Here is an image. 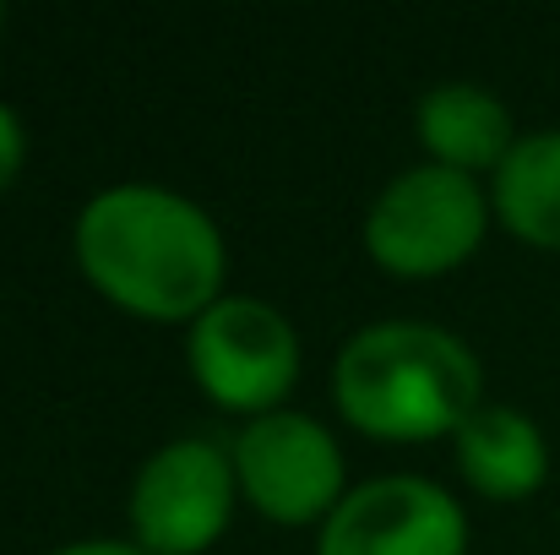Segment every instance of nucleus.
Segmentation results:
<instances>
[{"label": "nucleus", "instance_id": "f03ea898", "mask_svg": "<svg viewBox=\"0 0 560 555\" xmlns=\"http://www.w3.org/2000/svg\"><path fill=\"white\" fill-rule=\"evenodd\" d=\"M338 408L354 430L375 441H430L457 436L485 392V370L463 338L430 322H381L343 344L338 370Z\"/></svg>", "mask_w": 560, "mask_h": 555}, {"label": "nucleus", "instance_id": "1a4fd4ad", "mask_svg": "<svg viewBox=\"0 0 560 555\" xmlns=\"http://www.w3.org/2000/svg\"><path fill=\"white\" fill-rule=\"evenodd\" d=\"M419 142L435 153V164L446 170H501L512 142V115L495 93L474 88V82H441L424 93L419 104Z\"/></svg>", "mask_w": 560, "mask_h": 555}, {"label": "nucleus", "instance_id": "423d86ee", "mask_svg": "<svg viewBox=\"0 0 560 555\" xmlns=\"http://www.w3.org/2000/svg\"><path fill=\"white\" fill-rule=\"evenodd\" d=\"M234 485V458L218 441L186 436L159 447L131 485L137 545L148 555H201L229 529Z\"/></svg>", "mask_w": 560, "mask_h": 555}, {"label": "nucleus", "instance_id": "f8f14e48", "mask_svg": "<svg viewBox=\"0 0 560 555\" xmlns=\"http://www.w3.org/2000/svg\"><path fill=\"white\" fill-rule=\"evenodd\" d=\"M55 555H148L142 545H120V540H88V545H66Z\"/></svg>", "mask_w": 560, "mask_h": 555}, {"label": "nucleus", "instance_id": "f257e3e1", "mask_svg": "<svg viewBox=\"0 0 560 555\" xmlns=\"http://www.w3.org/2000/svg\"><path fill=\"white\" fill-rule=\"evenodd\" d=\"M88 284L142 322H196L223 294L218 223L164 185H109L77 218Z\"/></svg>", "mask_w": 560, "mask_h": 555}, {"label": "nucleus", "instance_id": "0eeeda50", "mask_svg": "<svg viewBox=\"0 0 560 555\" xmlns=\"http://www.w3.org/2000/svg\"><path fill=\"white\" fill-rule=\"evenodd\" d=\"M468 523L463 507L419 479V474H386L338 501V512L322 523V555H463Z\"/></svg>", "mask_w": 560, "mask_h": 555}, {"label": "nucleus", "instance_id": "6e6552de", "mask_svg": "<svg viewBox=\"0 0 560 555\" xmlns=\"http://www.w3.org/2000/svg\"><path fill=\"white\" fill-rule=\"evenodd\" d=\"M457 469H463V479L479 496L523 501V496H534L545 485L550 447H545V430L528 414H517L506 403H485L457 430Z\"/></svg>", "mask_w": 560, "mask_h": 555}, {"label": "nucleus", "instance_id": "39448f33", "mask_svg": "<svg viewBox=\"0 0 560 555\" xmlns=\"http://www.w3.org/2000/svg\"><path fill=\"white\" fill-rule=\"evenodd\" d=\"M234 479L245 485V496L261 518L300 529V523L338 512L343 452L316 419L272 408L234 436Z\"/></svg>", "mask_w": 560, "mask_h": 555}, {"label": "nucleus", "instance_id": "ddd939ff", "mask_svg": "<svg viewBox=\"0 0 560 555\" xmlns=\"http://www.w3.org/2000/svg\"><path fill=\"white\" fill-rule=\"evenodd\" d=\"M0 22H5V11H0Z\"/></svg>", "mask_w": 560, "mask_h": 555}, {"label": "nucleus", "instance_id": "9d476101", "mask_svg": "<svg viewBox=\"0 0 560 555\" xmlns=\"http://www.w3.org/2000/svg\"><path fill=\"white\" fill-rule=\"evenodd\" d=\"M495 218L517 240L560 251V131H534L506 153L495 170Z\"/></svg>", "mask_w": 560, "mask_h": 555}, {"label": "nucleus", "instance_id": "9b49d317", "mask_svg": "<svg viewBox=\"0 0 560 555\" xmlns=\"http://www.w3.org/2000/svg\"><path fill=\"white\" fill-rule=\"evenodd\" d=\"M22 153H27V142H22V120L0 104V190L16 181V170H22Z\"/></svg>", "mask_w": 560, "mask_h": 555}, {"label": "nucleus", "instance_id": "7ed1b4c3", "mask_svg": "<svg viewBox=\"0 0 560 555\" xmlns=\"http://www.w3.org/2000/svg\"><path fill=\"white\" fill-rule=\"evenodd\" d=\"M485 240V190L474 175L424 164L375 196L365 245L392 278H435L463 267Z\"/></svg>", "mask_w": 560, "mask_h": 555}, {"label": "nucleus", "instance_id": "20e7f679", "mask_svg": "<svg viewBox=\"0 0 560 555\" xmlns=\"http://www.w3.org/2000/svg\"><path fill=\"white\" fill-rule=\"evenodd\" d=\"M190 375L196 386L234 414H272L300 375L294 327L256 294H223L190 322Z\"/></svg>", "mask_w": 560, "mask_h": 555}]
</instances>
